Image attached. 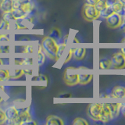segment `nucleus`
Segmentation results:
<instances>
[{"instance_id": "f257e3e1", "label": "nucleus", "mask_w": 125, "mask_h": 125, "mask_svg": "<svg viewBox=\"0 0 125 125\" xmlns=\"http://www.w3.org/2000/svg\"><path fill=\"white\" fill-rule=\"evenodd\" d=\"M42 47L46 56L51 60H54L57 52L59 43L50 36H45L42 40Z\"/></svg>"}, {"instance_id": "f03ea898", "label": "nucleus", "mask_w": 125, "mask_h": 125, "mask_svg": "<svg viewBox=\"0 0 125 125\" xmlns=\"http://www.w3.org/2000/svg\"><path fill=\"white\" fill-rule=\"evenodd\" d=\"M81 14L85 21L92 22L100 17V11L97 10L95 5L84 3L81 10Z\"/></svg>"}, {"instance_id": "7ed1b4c3", "label": "nucleus", "mask_w": 125, "mask_h": 125, "mask_svg": "<svg viewBox=\"0 0 125 125\" xmlns=\"http://www.w3.org/2000/svg\"><path fill=\"white\" fill-rule=\"evenodd\" d=\"M63 81L65 84L68 86H75L79 84L78 69L73 66L66 67L63 73Z\"/></svg>"}, {"instance_id": "20e7f679", "label": "nucleus", "mask_w": 125, "mask_h": 125, "mask_svg": "<svg viewBox=\"0 0 125 125\" xmlns=\"http://www.w3.org/2000/svg\"><path fill=\"white\" fill-rule=\"evenodd\" d=\"M37 124L31 117L29 108L19 109V114L17 117L13 120V125H28Z\"/></svg>"}, {"instance_id": "39448f33", "label": "nucleus", "mask_w": 125, "mask_h": 125, "mask_svg": "<svg viewBox=\"0 0 125 125\" xmlns=\"http://www.w3.org/2000/svg\"><path fill=\"white\" fill-rule=\"evenodd\" d=\"M112 68L113 70H121L125 69V56L121 52H116L111 57Z\"/></svg>"}, {"instance_id": "423d86ee", "label": "nucleus", "mask_w": 125, "mask_h": 125, "mask_svg": "<svg viewBox=\"0 0 125 125\" xmlns=\"http://www.w3.org/2000/svg\"><path fill=\"white\" fill-rule=\"evenodd\" d=\"M103 105L102 103H92L88 107V115L94 121H100Z\"/></svg>"}, {"instance_id": "0eeeda50", "label": "nucleus", "mask_w": 125, "mask_h": 125, "mask_svg": "<svg viewBox=\"0 0 125 125\" xmlns=\"http://www.w3.org/2000/svg\"><path fill=\"white\" fill-rule=\"evenodd\" d=\"M78 69V79L79 84L81 85L88 84L93 79V74L88 72V69L86 67H79Z\"/></svg>"}, {"instance_id": "6e6552de", "label": "nucleus", "mask_w": 125, "mask_h": 125, "mask_svg": "<svg viewBox=\"0 0 125 125\" xmlns=\"http://www.w3.org/2000/svg\"><path fill=\"white\" fill-rule=\"evenodd\" d=\"M106 25L109 28L116 29L119 28L122 23V15L117 13H114L105 19Z\"/></svg>"}, {"instance_id": "1a4fd4ad", "label": "nucleus", "mask_w": 125, "mask_h": 125, "mask_svg": "<svg viewBox=\"0 0 125 125\" xmlns=\"http://www.w3.org/2000/svg\"><path fill=\"white\" fill-rule=\"evenodd\" d=\"M6 116V124L9 125H13V120L17 118L19 114V109L14 105H10L5 109Z\"/></svg>"}, {"instance_id": "9d476101", "label": "nucleus", "mask_w": 125, "mask_h": 125, "mask_svg": "<svg viewBox=\"0 0 125 125\" xmlns=\"http://www.w3.org/2000/svg\"><path fill=\"white\" fill-rule=\"evenodd\" d=\"M109 95L110 98H114V99H124L125 98V87L121 85L115 86Z\"/></svg>"}, {"instance_id": "9b49d317", "label": "nucleus", "mask_w": 125, "mask_h": 125, "mask_svg": "<svg viewBox=\"0 0 125 125\" xmlns=\"http://www.w3.org/2000/svg\"><path fill=\"white\" fill-rule=\"evenodd\" d=\"M109 111L112 116V120H114L119 116L120 113L122 103H108Z\"/></svg>"}, {"instance_id": "f8f14e48", "label": "nucleus", "mask_w": 125, "mask_h": 125, "mask_svg": "<svg viewBox=\"0 0 125 125\" xmlns=\"http://www.w3.org/2000/svg\"><path fill=\"white\" fill-rule=\"evenodd\" d=\"M45 124L47 125H63L64 121L60 116H57L56 115H50L47 116Z\"/></svg>"}, {"instance_id": "ddd939ff", "label": "nucleus", "mask_w": 125, "mask_h": 125, "mask_svg": "<svg viewBox=\"0 0 125 125\" xmlns=\"http://www.w3.org/2000/svg\"><path fill=\"white\" fill-rule=\"evenodd\" d=\"M73 50V57L76 60H82L86 56L87 50L85 48H74L72 49Z\"/></svg>"}, {"instance_id": "4468645a", "label": "nucleus", "mask_w": 125, "mask_h": 125, "mask_svg": "<svg viewBox=\"0 0 125 125\" xmlns=\"http://www.w3.org/2000/svg\"><path fill=\"white\" fill-rule=\"evenodd\" d=\"M12 13H13L16 21H23L28 16V14H27L21 8L13 10H12Z\"/></svg>"}, {"instance_id": "2eb2a0df", "label": "nucleus", "mask_w": 125, "mask_h": 125, "mask_svg": "<svg viewBox=\"0 0 125 125\" xmlns=\"http://www.w3.org/2000/svg\"><path fill=\"white\" fill-rule=\"evenodd\" d=\"M99 66L100 70H110L112 69V62L111 60L109 58H102L99 60Z\"/></svg>"}, {"instance_id": "dca6fc26", "label": "nucleus", "mask_w": 125, "mask_h": 125, "mask_svg": "<svg viewBox=\"0 0 125 125\" xmlns=\"http://www.w3.org/2000/svg\"><path fill=\"white\" fill-rule=\"evenodd\" d=\"M115 12L113 10V7H112V5H111V2H109V5L104 8L103 10H102L100 11V17H103V19H106L107 17H109V16L112 15L113 13H114Z\"/></svg>"}, {"instance_id": "f3484780", "label": "nucleus", "mask_w": 125, "mask_h": 125, "mask_svg": "<svg viewBox=\"0 0 125 125\" xmlns=\"http://www.w3.org/2000/svg\"><path fill=\"white\" fill-rule=\"evenodd\" d=\"M45 58H46V56L44 52V51H43V49H42V45L39 44L38 49V63L39 66L43 65L45 63Z\"/></svg>"}, {"instance_id": "a211bd4d", "label": "nucleus", "mask_w": 125, "mask_h": 125, "mask_svg": "<svg viewBox=\"0 0 125 125\" xmlns=\"http://www.w3.org/2000/svg\"><path fill=\"white\" fill-rule=\"evenodd\" d=\"M0 10L2 11V13L11 12L13 10V0H4L0 6Z\"/></svg>"}, {"instance_id": "6ab92c4d", "label": "nucleus", "mask_w": 125, "mask_h": 125, "mask_svg": "<svg viewBox=\"0 0 125 125\" xmlns=\"http://www.w3.org/2000/svg\"><path fill=\"white\" fill-rule=\"evenodd\" d=\"M66 42L62 41V42L59 43L57 52H56V57H55V59H54V60L56 61V62H58L59 60H60V59L61 58L62 55V53H63L64 50L66 49Z\"/></svg>"}, {"instance_id": "aec40b11", "label": "nucleus", "mask_w": 125, "mask_h": 125, "mask_svg": "<svg viewBox=\"0 0 125 125\" xmlns=\"http://www.w3.org/2000/svg\"><path fill=\"white\" fill-rule=\"evenodd\" d=\"M10 79H11L10 70L0 69V81H7Z\"/></svg>"}, {"instance_id": "412c9836", "label": "nucleus", "mask_w": 125, "mask_h": 125, "mask_svg": "<svg viewBox=\"0 0 125 125\" xmlns=\"http://www.w3.org/2000/svg\"><path fill=\"white\" fill-rule=\"evenodd\" d=\"M21 9H22L27 14L30 15L31 13H32V11L34 9V3L32 2H27V3H23L21 5Z\"/></svg>"}, {"instance_id": "4be33fe9", "label": "nucleus", "mask_w": 125, "mask_h": 125, "mask_svg": "<svg viewBox=\"0 0 125 125\" xmlns=\"http://www.w3.org/2000/svg\"><path fill=\"white\" fill-rule=\"evenodd\" d=\"M111 5H112V7L115 13L121 14V13H122V10H123V6H124V3L121 2L120 0H117L116 2H111Z\"/></svg>"}, {"instance_id": "5701e85b", "label": "nucleus", "mask_w": 125, "mask_h": 125, "mask_svg": "<svg viewBox=\"0 0 125 125\" xmlns=\"http://www.w3.org/2000/svg\"><path fill=\"white\" fill-rule=\"evenodd\" d=\"M51 38H54L55 40H56L57 42L59 40H60L61 38V31L59 29V28H56V27H55V28H52V30L50 31V33H49V35Z\"/></svg>"}, {"instance_id": "b1692460", "label": "nucleus", "mask_w": 125, "mask_h": 125, "mask_svg": "<svg viewBox=\"0 0 125 125\" xmlns=\"http://www.w3.org/2000/svg\"><path fill=\"white\" fill-rule=\"evenodd\" d=\"M10 74L11 78H13L14 80L19 79L20 77L24 75V70H23V69H14L12 73L10 72Z\"/></svg>"}, {"instance_id": "393cba45", "label": "nucleus", "mask_w": 125, "mask_h": 125, "mask_svg": "<svg viewBox=\"0 0 125 125\" xmlns=\"http://www.w3.org/2000/svg\"><path fill=\"white\" fill-rule=\"evenodd\" d=\"M2 19L4 20L5 21L8 22V23H11V22L16 21L13 13H12V11L11 12H5V13H2Z\"/></svg>"}, {"instance_id": "a878e982", "label": "nucleus", "mask_w": 125, "mask_h": 125, "mask_svg": "<svg viewBox=\"0 0 125 125\" xmlns=\"http://www.w3.org/2000/svg\"><path fill=\"white\" fill-rule=\"evenodd\" d=\"M21 52L23 54H31L34 52V47L31 45H26L23 46H21Z\"/></svg>"}, {"instance_id": "bb28decb", "label": "nucleus", "mask_w": 125, "mask_h": 125, "mask_svg": "<svg viewBox=\"0 0 125 125\" xmlns=\"http://www.w3.org/2000/svg\"><path fill=\"white\" fill-rule=\"evenodd\" d=\"M109 3V0H99L96 3H95V7L97 8L98 10L101 11L102 10H103L104 8L106 7Z\"/></svg>"}, {"instance_id": "cd10ccee", "label": "nucleus", "mask_w": 125, "mask_h": 125, "mask_svg": "<svg viewBox=\"0 0 125 125\" xmlns=\"http://www.w3.org/2000/svg\"><path fill=\"white\" fill-rule=\"evenodd\" d=\"M73 125H88V120L82 118V117H77L73 121Z\"/></svg>"}, {"instance_id": "c85d7f7f", "label": "nucleus", "mask_w": 125, "mask_h": 125, "mask_svg": "<svg viewBox=\"0 0 125 125\" xmlns=\"http://www.w3.org/2000/svg\"><path fill=\"white\" fill-rule=\"evenodd\" d=\"M10 23H8L2 19L0 21V30H10Z\"/></svg>"}, {"instance_id": "c756f323", "label": "nucleus", "mask_w": 125, "mask_h": 125, "mask_svg": "<svg viewBox=\"0 0 125 125\" xmlns=\"http://www.w3.org/2000/svg\"><path fill=\"white\" fill-rule=\"evenodd\" d=\"M6 116L5 110L0 107V125L6 124Z\"/></svg>"}, {"instance_id": "7c9ffc66", "label": "nucleus", "mask_w": 125, "mask_h": 125, "mask_svg": "<svg viewBox=\"0 0 125 125\" xmlns=\"http://www.w3.org/2000/svg\"><path fill=\"white\" fill-rule=\"evenodd\" d=\"M23 66H30L31 65H33V59L31 57H23Z\"/></svg>"}, {"instance_id": "2f4dec72", "label": "nucleus", "mask_w": 125, "mask_h": 125, "mask_svg": "<svg viewBox=\"0 0 125 125\" xmlns=\"http://www.w3.org/2000/svg\"><path fill=\"white\" fill-rule=\"evenodd\" d=\"M73 57V50L72 49H70L69 50V52H68V54H67V56H66V59L64 60V62H63V63H66V62H68L70 60H71V58Z\"/></svg>"}, {"instance_id": "473e14b6", "label": "nucleus", "mask_w": 125, "mask_h": 125, "mask_svg": "<svg viewBox=\"0 0 125 125\" xmlns=\"http://www.w3.org/2000/svg\"><path fill=\"white\" fill-rule=\"evenodd\" d=\"M22 3L19 1V0H13V10L19 9L21 8Z\"/></svg>"}, {"instance_id": "72a5a7b5", "label": "nucleus", "mask_w": 125, "mask_h": 125, "mask_svg": "<svg viewBox=\"0 0 125 125\" xmlns=\"http://www.w3.org/2000/svg\"><path fill=\"white\" fill-rule=\"evenodd\" d=\"M10 36L9 34H0V42H9Z\"/></svg>"}, {"instance_id": "f704fd0d", "label": "nucleus", "mask_w": 125, "mask_h": 125, "mask_svg": "<svg viewBox=\"0 0 125 125\" xmlns=\"http://www.w3.org/2000/svg\"><path fill=\"white\" fill-rule=\"evenodd\" d=\"M14 64L17 66H23V58H17L14 59Z\"/></svg>"}, {"instance_id": "c9c22d12", "label": "nucleus", "mask_w": 125, "mask_h": 125, "mask_svg": "<svg viewBox=\"0 0 125 125\" xmlns=\"http://www.w3.org/2000/svg\"><path fill=\"white\" fill-rule=\"evenodd\" d=\"M119 28L123 31L124 33H125V15L122 16V23Z\"/></svg>"}, {"instance_id": "e433bc0d", "label": "nucleus", "mask_w": 125, "mask_h": 125, "mask_svg": "<svg viewBox=\"0 0 125 125\" xmlns=\"http://www.w3.org/2000/svg\"><path fill=\"white\" fill-rule=\"evenodd\" d=\"M2 53H9L10 52V47L9 45H1Z\"/></svg>"}, {"instance_id": "4c0bfd02", "label": "nucleus", "mask_w": 125, "mask_h": 125, "mask_svg": "<svg viewBox=\"0 0 125 125\" xmlns=\"http://www.w3.org/2000/svg\"><path fill=\"white\" fill-rule=\"evenodd\" d=\"M38 80L39 81H48V78H47V77L45 76V75H44V74H40V75H39L38 77Z\"/></svg>"}, {"instance_id": "58836bf2", "label": "nucleus", "mask_w": 125, "mask_h": 125, "mask_svg": "<svg viewBox=\"0 0 125 125\" xmlns=\"http://www.w3.org/2000/svg\"><path fill=\"white\" fill-rule=\"evenodd\" d=\"M99 1V0H84L85 3L90 4V5H95V3Z\"/></svg>"}, {"instance_id": "ea45409f", "label": "nucleus", "mask_w": 125, "mask_h": 125, "mask_svg": "<svg viewBox=\"0 0 125 125\" xmlns=\"http://www.w3.org/2000/svg\"><path fill=\"white\" fill-rule=\"evenodd\" d=\"M24 70V74H27V75H32L33 70L31 69H23Z\"/></svg>"}, {"instance_id": "a19ab883", "label": "nucleus", "mask_w": 125, "mask_h": 125, "mask_svg": "<svg viewBox=\"0 0 125 125\" xmlns=\"http://www.w3.org/2000/svg\"><path fill=\"white\" fill-rule=\"evenodd\" d=\"M120 113H121V114L123 115V116L125 118V103H122V106H121Z\"/></svg>"}, {"instance_id": "79ce46f5", "label": "nucleus", "mask_w": 125, "mask_h": 125, "mask_svg": "<svg viewBox=\"0 0 125 125\" xmlns=\"http://www.w3.org/2000/svg\"><path fill=\"white\" fill-rule=\"evenodd\" d=\"M20 2H21L22 4L23 3H27V2H31V0H19Z\"/></svg>"}, {"instance_id": "37998d69", "label": "nucleus", "mask_w": 125, "mask_h": 125, "mask_svg": "<svg viewBox=\"0 0 125 125\" xmlns=\"http://www.w3.org/2000/svg\"><path fill=\"white\" fill-rule=\"evenodd\" d=\"M121 15H125V4H124L123 6V10H122V13H121Z\"/></svg>"}, {"instance_id": "c03bdc74", "label": "nucleus", "mask_w": 125, "mask_h": 125, "mask_svg": "<svg viewBox=\"0 0 125 125\" xmlns=\"http://www.w3.org/2000/svg\"><path fill=\"white\" fill-rule=\"evenodd\" d=\"M73 43H79V40H77V38H73Z\"/></svg>"}, {"instance_id": "a18cd8bd", "label": "nucleus", "mask_w": 125, "mask_h": 125, "mask_svg": "<svg viewBox=\"0 0 125 125\" xmlns=\"http://www.w3.org/2000/svg\"><path fill=\"white\" fill-rule=\"evenodd\" d=\"M5 64V62H4V60H2V59L0 58V66H2Z\"/></svg>"}, {"instance_id": "49530a36", "label": "nucleus", "mask_w": 125, "mask_h": 125, "mask_svg": "<svg viewBox=\"0 0 125 125\" xmlns=\"http://www.w3.org/2000/svg\"><path fill=\"white\" fill-rule=\"evenodd\" d=\"M120 52H122V53H123V54L124 55V56H125V48H122V49H121Z\"/></svg>"}, {"instance_id": "de8ad7c7", "label": "nucleus", "mask_w": 125, "mask_h": 125, "mask_svg": "<svg viewBox=\"0 0 125 125\" xmlns=\"http://www.w3.org/2000/svg\"><path fill=\"white\" fill-rule=\"evenodd\" d=\"M3 101H4V99L2 98V96L1 95H0V103H2Z\"/></svg>"}, {"instance_id": "09e8293b", "label": "nucleus", "mask_w": 125, "mask_h": 125, "mask_svg": "<svg viewBox=\"0 0 125 125\" xmlns=\"http://www.w3.org/2000/svg\"><path fill=\"white\" fill-rule=\"evenodd\" d=\"M109 2H116V1H117V0H109Z\"/></svg>"}, {"instance_id": "8fccbe9b", "label": "nucleus", "mask_w": 125, "mask_h": 125, "mask_svg": "<svg viewBox=\"0 0 125 125\" xmlns=\"http://www.w3.org/2000/svg\"><path fill=\"white\" fill-rule=\"evenodd\" d=\"M3 1H4V0H0V6H1V5H2V3L3 2Z\"/></svg>"}, {"instance_id": "3c124183", "label": "nucleus", "mask_w": 125, "mask_h": 125, "mask_svg": "<svg viewBox=\"0 0 125 125\" xmlns=\"http://www.w3.org/2000/svg\"><path fill=\"white\" fill-rule=\"evenodd\" d=\"M0 53H2V47H1V45H0Z\"/></svg>"}, {"instance_id": "603ef678", "label": "nucleus", "mask_w": 125, "mask_h": 125, "mask_svg": "<svg viewBox=\"0 0 125 125\" xmlns=\"http://www.w3.org/2000/svg\"><path fill=\"white\" fill-rule=\"evenodd\" d=\"M120 1L122 2H123L124 4H125V0H120Z\"/></svg>"}]
</instances>
